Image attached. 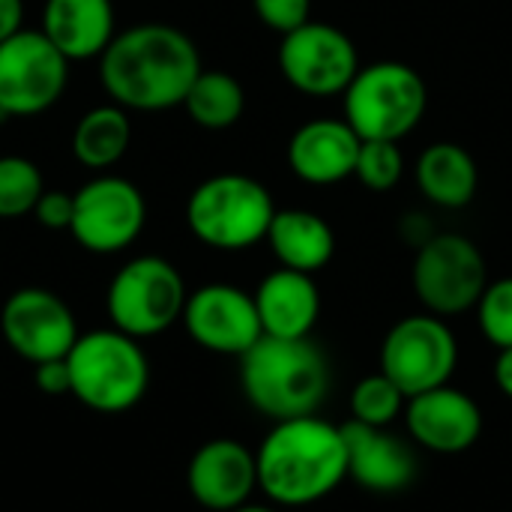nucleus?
Here are the masks:
<instances>
[{
    "instance_id": "7c9ffc66",
    "label": "nucleus",
    "mask_w": 512,
    "mask_h": 512,
    "mask_svg": "<svg viewBox=\"0 0 512 512\" xmlns=\"http://www.w3.org/2000/svg\"><path fill=\"white\" fill-rule=\"evenodd\" d=\"M33 381H36V387H39L45 396H66V393L72 390L66 357H63V360H48V363L33 366Z\"/></svg>"
},
{
    "instance_id": "412c9836",
    "label": "nucleus",
    "mask_w": 512,
    "mask_h": 512,
    "mask_svg": "<svg viewBox=\"0 0 512 512\" xmlns=\"http://www.w3.org/2000/svg\"><path fill=\"white\" fill-rule=\"evenodd\" d=\"M267 243L279 261V267L288 270H300L315 276L318 270H324L333 255H336V234L330 228V222L312 210H276L270 231H267Z\"/></svg>"
},
{
    "instance_id": "6e6552de",
    "label": "nucleus",
    "mask_w": 512,
    "mask_h": 512,
    "mask_svg": "<svg viewBox=\"0 0 512 512\" xmlns=\"http://www.w3.org/2000/svg\"><path fill=\"white\" fill-rule=\"evenodd\" d=\"M411 285L426 312L438 318H456L477 309L489 285V267L474 240L444 231L420 243Z\"/></svg>"
},
{
    "instance_id": "c756f323",
    "label": "nucleus",
    "mask_w": 512,
    "mask_h": 512,
    "mask_svg": "<svg viewBox=\"0 0 512 512\" xmlns=\"http://www.w3.org/2000/svg\"><path fill=\"white\" fill-rule=\"evenodd\" d=\"M72 195L69 192H60V189H45L33 207V216L42 228H51V231H69L72 225Z\"/></svg>"
},
{
    "instance_id": "f03ea898",
    "label": "nucleus",
    "mask_w": 512,
    "mask_h": 512,
    "mask_svg": "<svg viewBox=\"0 0 512 512\" xmlns=\"http://www.w3.org/2000/svg\"><path fill=\"white\" fill-rule=\"evenodd\" d=\"M255 462L258 489L276 507H312L348 480L345 432L318 414L279 420L258 444Z\"/></svg>"
},
{
    "instance_id": "1a4fd4ad",
    "label": "nucleus",
    "mask_w": 512,
    "mask_h": 512,
    "mask_svg": "<svg viewBox=\"0 0 512 512\" xmlns=\"http://www.w3.org/2000/svg\"><path fill=\"white\" fill-rule=\"evenodd\" d=\"M378 363V372H384L411 399L453 381L459 366V342L447 318L417 312L387 330Z\"/></svg>"
},
{
    "instance_id": "0eeeda50",
    "label": "nucleus",
    "mask_w": 512,
    "mask_h": 512,
    "mask_svg": "<svg viewBox=\"0 0 512 512\" xmlns=\"http://www.w3.org/2000/svg\"><path fill=\"white\" fill-rule=\"evenodd\" d=\"M186 297V282L168 258L141 255L114 273L105 309L111 327L132 339H150L183 318Z\"/></svg>"
},
{
    "instance_id": "5701e85b",
    "label": "nucleus",
    "mask_w": 512,
    "mask_h": 512,
    "mask_svg": "<svg viewBox=\"0 0 512 512\" xmlns=\"http://www.w3.org/2000/svg\"><path fill=\"white\" fill-rule=\"evenodd\" d=\"M129 141H132V123L126 108L114 102L96 105L78 120L72 132V153L84 168L105 171L126 156Z\"/></svg>"
},
{
    "instance_id": "cd10ccee",
    "label": "nucleus",
    "mask_w": 512,
    "mask_h": 512,
    "mask_svg": "<svg viewBox=\"0 0 512 512\" xmlns=\"http://www.w3.org/2000/svg\"><path fill=\"white\" fill-rule=\"evenodd\" d=\"M474 312L477 327L489 345H495L498 351L512 348V276L489 282Z\"/></svg>"
},
{
    "instance_id": "b1692460",
    "label": "nucleus",
    "mask_w": 512,
    "mask_h": 512,
    "mask_svg": "<svg viewBox=\"0 0 512 512\" xmlns=\"http://www.w3.org/2000/svg\"><path fill=\"white\" fill-rule=\"evenodd\" d=\"M183 108L195 126L222 132V129H231L243 117L246 90L225 69H201L183 99Z\"/></svg>"
},
{
    "instance_id": "a878e982",
    "label": "nucleus",
    "mask_w": 512,
    "mask_h": 512,
    "mask_svg": "<svg viewBox=\"0 0 512 512\" xmlns=\"http://www.w3.org/2000/svg\"><path fill=\"white\" fill-rule=\"evenodd\" d=\"M45 192L42 171L24 156H0V219H18L33 213Z\"/></svg>"
},
{
    "instance_id": "393cba45",
    "label": "nucleus",
    "mask_w": 512,
    "mask_h": 512,
    "mask_svg": "<svg viewBox=\"0 0 512 512\" xmlns=\"http://www.w3.org/2000/svg\"><path fill=\"white\" fill-rule=\"evenodd\" d=\"M348 405H351V420L354 423L375 426V429H390L405 414L408 396L384 372H375V375H366V378H360L354 384Z\"/></svg>"
},
{
    "instance_id": "4468645a",
    "label": "nucleus",
    "mask_w": 512,
    "mask_h": 512,
    "mask_svg": "<svg viewBox=\"0 0 512 512\" xmlns=\"http://www.w3.org/2000/svg\"><path fill=\"white\" fill-rule=\"evenodd\" d=\"M180 321L195 345L222 357H243L264 336L255 297L225 282H210L192 291Z\"/></svg>"
},
{
    "instance_id": "2f4dec72",
    "label": "nucleus",
    "mask_w": 512,
    "mask_h": 512,
    "mask_svg": "<svg viewBox=\"0 0 512 512\" xmlns=\"http://www.w3.org/2000/svg\"><path fill=\"white\" fill-rule=\"evenodd\" d=\"M24 24V0H0V42Z\"/></svg>"
},
{
    "instance_id": "72a5a7b5",
    "label": "nucleus",
    "mask_w": 512,
    "mask_h": 512,
    "mask_svg": "<svg viewBox=\"0 0 512 512\" xmlns=\"http://www.w3.org/2000/svg\"><path fill=\"white\" fill-rule=\"evenodd\" d=\"M234 512H279V510H273V507H264V504H243L240 510H234Z\"/></svg>"
},
{
    "instance_id": "473e14b6",
    "label": "nucleus",
    "mask_w": 512,
    "mask_h": 512,
    "mask_svg": "<svg viewBox=\"0 0 512 512\" xmlns=\"http://www.w3.org/2000/svg\"><path fill=\"white\" fill-rule=\"evenodd\" d=\"M495 384H498V390L512 402V348L498 351V360H495Z\"/></svg>"
},
{
    "instance_id": "20e7f679",
    "label": "nucleus",
    "mask_w": 512,
    "mask_h": 512,
    "mask_svg": "<svg viewBox=\"0 0 512 512\" xmlns=\"http://www.w3.org/2000/svg\"><path fill=\"white\" fill-rule=\"evenodd\" d=\"M276 204L270 189L249 174H213L186 201L192 237L219 252H243L267 240Z\"/></svg>"
},
{
    "instance_id": "39448f33",
    "label": "nucleus",
    "mask_w": 512,
    "mask_h": 512,
    "mask_svg": "<svg viewBox=\"0 0 512 512\" xmlns=\"http://www.w3.org/2000/svg\"><path fill=\"white\" fill-rule=\"evenodd\" d=\"M72 396L99 411L120 414L135 408L150 384V363L141 351L138 339L111 330H93L78 336L72 351L66 354Z\"/></svg>"
},
{
    "instance_id": "f3484780",
    "label": "nucleus",
    "mask_w": 512,
    "mask_h": 512,
    "mask_svg": "<svg viewBox=\"0 0 512 512\" xmlns=\"http://www.w3.org/2000/svg\"><path fill=\"white\" fill-rule=\"evenodd\" d=\"M360 144L363 138L345 117H315L294 129L288 141V168L309 186H336L354 177Z\"/></svg>"
},
{
    "instance_id": "7ed1b4c3",
    "label": "nucleus",
    "mask_w": 512,
    "mask_h": 512,
    "mask_svg": "<svg viewBox=\"0 0 512 512\" xmlns=\"http://www.w3.org/2000/svg\"><path fill=\"white\" fill-rule=\"evenodd\" d=\"M240 387L246 402L273 423L309 417L330 393V363L312 339L261 336L240 357Z\"/></svg>"
},
{
    "instance_id": "ddd939ff",
    "label": "nucleus",
    "mask_w": 512,
    "mask_h": 512,
    "mask_svg": "<svg viewBox=\"0 0 512 512\" xmlns=\"http://www.w3.org/2000/svg\"><path fill=\"white\" fill-rule=\"evenodd\" d=\"M0 333L33 366L63 360L81 336L72 309L45 288H18L9 294L0 309Z\"/></svg>"
},
{
    "instance_id": "a211bd4d",
    "label": "nucleus",
    "mask_w": 512,
    "mask_h": 512,
    "mask_svg": "<svg viewBox=\"0 0 512 512\" xmlns=\"http://www.w3.org/2000/svg\"><path fill=\"white\" fill-rule=\"evenodd\" d=\"M348 444V480L372 495L405 492L417 477V456L411 444L390 429H375L363 423H345Z\"/></svg>"
},
{
    "instance_id": "2eb2a0df",
    "label": "nucleus",
    "mask_w": 512,
    "mask_h": 512,
    "mask_svg": "<svg viewBox=\"0 0 512 512\" xmlns=\"http://www.w3.org/2000/svg\"><path fill=\"white\" fill-rule=\"evenodd\" d=\"M402 417L411 441L438 456L468 453L483 435V408L453 384L411 396Z\"/></svg>"
},
{
    "instance_id": "aec40b11",
    "label": "nucleus",
    "mask_w": 512,
    "mask_h": 512,
    "mask_svg": "<svg viewBox=\"0 0 512 512\" xmlns=\"http://www.w3.org/2000/svg\"><path fill=\"white\" fill-rule=\"evenodd\" d=\"M39 30L69 63L102 57L117 36L114 0H45Z\"/></svg>"
},
{
    "instance_id": "f8f14e48",
    "label": "nucleus",
    "mask_w": 512,
    "mask_h": 512,
    "mask_svg": "<svg viewBox=\"0 0 512 512\" xmlns=\"http://www.w3.org/2000/svg\"><path fill=\"white\" fill-rule=\"evenodd\" d=\"M279 69L285 81L306 96H339L360 72V54L351 36L336 24L306 21L282 36Z\"/></svg>"
},
{
    "instance_id": "9d476101",
    "label": "nucleus",
    "mask_w": 512,
    "mask_h": 512,
    "mask_svg": "<svg viewBox=\"0 0 512 512\" xmlns=\"http://www.w3.org/2000/svg\"><path fill=\"white\" fill-rule=\"evenodd\" d=\"M69 84V60L42 30H15L0 42V123L48 111Z\"/></svg>"
},
{
    "instance_id": "423d86ee",
    "label": "nucleus",
    "mask_w": 512,
    "mask_h": 512,
    "mask_svg": "<svg viewBox=\"0 0 512 512\" xmlns=\"http://www.w3.org/2000/svg\"><path fill=\"white\" fill-rule=\"evenodd\" d=\"M426 105L423 75L399 60L360 66L345 87V120L363 141H402L420 126Z\"/></svg>"
},
{
    "instance_id": "6ab92c4d",
    "label": "nucleus",
    "mask_w": 512,
    "mask_h": 512,
    "mask_svg": "<svg viewBox=\"0 0 512 512\" xmlns=\"http://www.w3.org/2000/svg\"><path fill=\"white\" fill-rule=\"evenodd\" d=\"M255 309L264 336L276 339H309L321 318V291L315 276L276 267L255 288Z\"/></svg>"
},
{
    "instance_id": "9b49d317",
    "label": "nucleus",
    "mask_w": 512,
    "mask_h": 512,
    "mask_svg": "<svg viewBox=\"0 0 512 512\" xmlns=\"http://www.w3.org/2000/svg\"><path fill=\"white\" fill-rule=\"evenodd\" d=\"M72 237L93 255H114L129 249L147 225L144 192L117 174H99L72 192Z\"/></svg>"
},
{
    "instance_id": "4be33fe9",
    "label": "nucleus",
    "mask_w": 512,
    "mask_h": 512,
    "mask_svg": "<svg viewBox=\"0 0 512 512\" xmlns=\"http://www.w3.org/2000/svg\"><path fill=\"white\" fill-rule=\"evenodd\" d=\"M417 186L432 204L444 210H459L474 201L480 189V171L465 147L453 141H438L429 144L417 159Z\"/></svg>"
},
{
    "instance_id": "dca6fc26",
    "label": "nucleus",
    "mask_w": 512,
    "mask_h": 512,
    "mask_svg": "<svg viewBox=\"0 0 512 512\" xmlns=\"http://www.w3.org/2000/svg\"><path fill=\"white\" fill-rule=\"evenodd\" d=\"M189 495L213 512H234L258 492L255 450L234 438H213L195 450L186 468Z\"/></svg>"
},
{
    "instance_id": "f257e3e1",
    "label": "nucleus",
    "mask_w": 512,
    "mask_h": 512,
    "mask_svg": "<svg viewBox=\"0 0 512 512\" xmlns=\"http://www.w3.org/2000/svg\"><path fill=\"white\" fill-rule=\"evenodd\" d=\"M201 69L195 42L165 21H144L120 30L99 57L105 93L126 111H165L183 105Z\"/></svg>"
},
{
    "instance_id": "bb28decb",
    "label": "nucleus",
    "mask_w": 512,
    "mask_h": 512,
    "mask_svg": "<svg viewBox=\"0 0 512 512\" xmlns=\"http://www.w3.org/2000/svg\"><path fill=\"white\" fill-rule=\"evenodd\" d=\"M405 174V156L399 141H363L357 153L354 177L372 192H390Z\"/></svg>"
},
{
    "instance_id": "c85d7f7f",
    "label": "nucleus",
    "mask_w": 512,
    "mask_h": 512,
    "mask_svg": "<svg viewBox=\"0 0 512 512\" xmlns=\"http://www.w3.org/2000/svg\"><path fill=\"white\" fill-rule=\"evenodd\" d=\"M255 15L264 27L276 30V33H291L297 27H303L312 12V0H252Z\"/></svg>"
}]
</instances>
